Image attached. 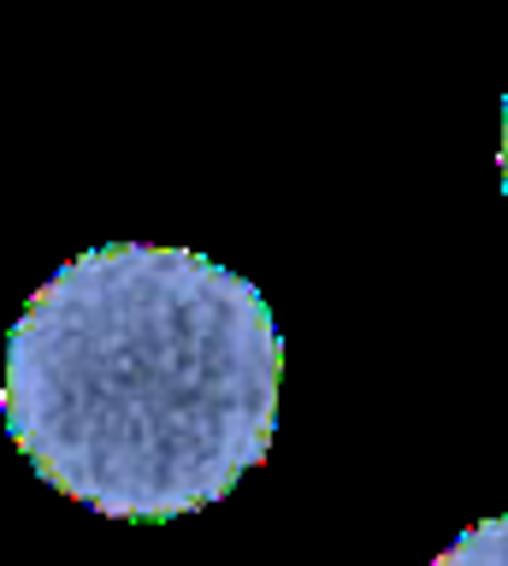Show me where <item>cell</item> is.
Returning <instances> with one entry per match:
<instances>
[{
  "label": "cell",
  "mask_w": 508,
  "mask_h": 566,
  "mask_svg": "<svg viewBox=\"0 0 508 566\" xmlns=\"http://www.w3.org/2000/svg\"><path fill=\"white\" fill-rule=\"evenodd\" d=\"M284 336L267 295L196 248L65 260L7 336L0 413L42 484L101 520L225 502L278 431Z\"/></svg>",
  "instance_id": "6da1fadb"
},
{
  "label": "cell",
  "mask_w": 508,
  "mask_h": 566,
  "mask_svg": "<svg viewBox=\"0 0 508 566\" xmlns=\"http://www.w3.org/2000/svg\"><path fill=\"white\" fill-rule=\"evenodd\" d=\"M432 566H508V513H497V520H479V525H467L462 537H455V543H449Z\"/></svg>",
  "instance_id": "7a4b0ae2"
},
{
  "label": "cell",
  "mask_w": 508,
  "mask_h": 566,
  "mask_svg": "<svg viewBox=\"0 0 508 566\" xmlns=\"http://www.w3.org/2000/svg\"><path fill=\"white\" fill-rule=\"evenodd\" d=\"M497 159H502V189H508V101H502V154Z\"/></svg>",
  "instance_id": "3957f363"
}]
</instances>
